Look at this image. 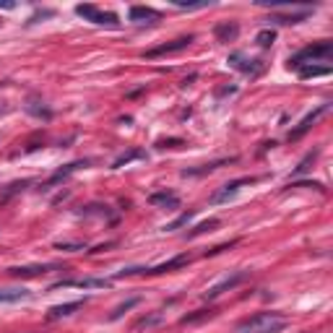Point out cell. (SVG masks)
I'll return each mask as SVG.
<instances>
[{"label": "cell", "instance_id": "obj_1", "mask_svg": "<svg viewBox=\"0 0 333 333\" xmlns=\"http://www.w3.org/2000/svg\"><path fill=\"white\" fill-rule=\"evenodd\" d=\"M289 325V320L281 312H258L239 323V333H279Z\"/></svg>", "mask_w": 333, "mask_h": 333}, {"label": "cell", "instance_id": "obj_2", "mask_svg": "<svg viewBox=\"0 0 333 333\" xmlns=\"http://www.w3.org/2000/svg\"><path fill=\"white\" fill-rule=\"evenodd\" d=\"M333 55V45L330 42H318V45H310L305 50H300L297 55L289 58V68H302L307 63H315V60H328Z\"/></svg>", "mask_w": 333, "mask_h": 333}, {"label": "cell", "instance_id": "obj_3", "mask_svg": "<svg viewBox=\"0 0 333 333\" xmlns=\"http://www.w3.org/2000/svg\"><path fill=\"white\" fill-rule=\"evenodd\" d=\"M247 276H250V271H234L232 276H224L219 284H214L211 289L206 291V294H203V300H206V302H214L216 297H221V294H224V291H232V289H237V286H239V284H242Z\"/></svg>", "mask_w": 333, "mask_h": 333}, {"label": "cell", "instance_id": "obj_4", "mask_svg": "<svg viewBox=\"0 0 333 333\" xmlns=\"http://www.w3.org/2000/svg\"><path fill=\"white\" fill-rule=\"evenodd\" d=\"M193 34H188V36H177V39H172V42H164V45H159V47H151V50H146L143 52V58H149V60H154V58H161V55H175V52H182V50H188L190 45H193Z\"/></svg>", "mask_w": 333, "mask_h": 333}, {"label": "cell", "instance_id": "obj_5", "mask_svg": "<svg viewBox=\"0 0 333 333\" xmlns=\"http://www.w3.org/2000/svg\"><path fill=\"white\" fill-rule=\"evenodd\" d=\"M325 112H328V104H320L318 109H312L310 115H305V117H302V122L297 125V128H294V131H289V141H297V138H302V136L312 128V125L318 122V117H320V115H325Z\"/></svg>", "mask_w": 333, "mask_h": 333}, {"label": "cell", "instance_id": "obj_6", "mask_svg": "<svg viewBox=\"0 0 333 333\" xmlns=\"http://www.w3.org/2000/svg\"><path fill=\"white\" fill-rule=\"evenodd\" d=\"M65 286H78V289H109L112 281H109V279H68V281H58L52 289H65Z\"/></svg>", "mask_w": 333, "mask_h": 333}, {"label": "cell", "instance_id": "obj_7", "mask_svg": "<svg viewBox=\"0 0 333 333\" xmlns=\"http://www.w3.org/2000/svg\"><path fill=\"white\" fill-rule=\"evenodd\" d=\"M258 177H239V180H232V182H227L219 193H214L211 195V203H224V200H229L232 195H237V190L242 188V185H253Z\"/></svg>", "mask_w": 333, "mask_h": 333}, {"label": "cell", "instance_id": "obj_8", "mask_svg": "<svg viewBox=\"0 0 333 333\" xmlns=\"http://www.w3.org/2000/svg\"><path fill=\"white\" fill-rule=\"evenodd\" d=\"M149 203L156 206V208H166V211H172V208L180 206V198L172 190H156V193L149 195Z\"/></svg>", "mask_w": 333, "mask_h": 333}, {"label": "cell", "instance_id": "obj_9", "mask_svg": "<svg viewBox=\"0 0 333 333\" xmlns=\"http://www.w3.org/2000/svg\"><path fill=\"white\" fill-rule=\"evenodd\" d=\"M50 268L55 266H45V263H31V266H13L8 268V273L13 279H34V276H42V273H47Z\"/></svg>", "mask_w": 333, "mask_h": 333}, {"label": "cell", "instance_id": "obj_10", "mask_svg": "<svg viewBox=\"0 0 333 333\" xmlns=\"http://www.w3.org/2000/svg\"><path fill=\"white\" fill-rule=\"evenodd\" d=\"M229 63H232V68H237V70H242V73H247V76L263 73V63H261V60H247V58H242V55H229Z\"/></svg>", "mask_w": 333, "mask_h": 333}, {"label": "cell", "instance_id": "obj_11", "mask_svg": "<svg viewBox=\"0 0 333 333\" xmlns=\"http://www.w3.org/2000/svg\"><path fill=\"white\" fill-rule=\"evenodd\" d=\"M188 263H190V255H177V258L166 261V263H161V266L143 268V273H146V276H159V273H170V271H177V268H182V266H188Z\"/></svg>", "mask_w": 333, "mask_h": 333}, {"label": "cell", "instance_id": "obj_12", "mask_svg": "<svg viewBox=\"0 0 333 333\" xmlns=\"http://www.w3.org/2000/svg\"><path fill=\"white\" fill-rule=\"evenodd\" d=\"M214 34L219 42H234L239 36V24L237 21H221L214 26Z\"/></svg>", "mask_w": 333, "mask_h": 333}, {"label": "cell", "instance_id": "obj_13", "mask_svg": "<svg viewBox=\"0 0 333 333\" xmlns=\"http://www.w3.org/2000/svg\"><path fill=\"white\" fill-rule=\"evenodd\" d=\"M128 18H131L133 24H151V21H156V18H159V11L146 8V6H133V8H131V13H128Z\"/></svg>", "mask_w": 333, "mask_h": 333}, {"label": "cell", "instance_id": "obj_14", "mask_svg": "<svg viewBox=\"0 0 333 333\" xmlns=\"http://www.w3.org/2000/svg\"><path fill=\"white\" fill-rule=\"evenodd\" d=\"M81 307H83V300L65 302V305H55V307H50L47 318H50V320H60V318H68V315H73V312H76V310H81Z\"/></svg>", "mask_w": 333, "mask_h": 333}, {"label": "cell", "instance_id": "obj_15", "mask_svg": "<svg viewBox=\"0 0 333 333\" xmlns=\"http://www.w3.org/2000/svg\"><path fill=\"white\" fill-rule=\"evenodd\" d=\"M232 161H237V159L232 156V159H219V161H211V164H203L198 170H182V177H200V175H208V172H214V170H219L224 164H232Z\"/></svg>", "mask_w": 333, "mask_h": 333}, {"label": "cell", "instance_id": "obj_16", "mask_svg": "<svg viewBox=\"0 0 333 333\" xmlns=\"http://www.w3.org/2000/svg\"><path fill=\"white\" fill-rule=\"evenodd\" d=\"M29 297V291L21 286V289H0V305H13V302H21Z\"/></svg>", "mask_w": 333, "mask_h": 333}, {"label": "cell", "instance_id": "obj_17", "mask_svg": "<svg viewBox=\"0 0 333 333\" xmlns=\"http://www.w3.org/2000/svg\"><path fill=\"white\" fill-rule=\"evenodd\" d=\"M138 159H146V151H143V149H131V151H125L122 156H117V159L112 161V170H120V166L131 164V161H138Z\"/></svg>", "mask_w": 333, "mask_h": 333}, {"label": "cell", "instance_id": "obj_18", "mask_svg": "<svg viewBox=\"0 0 333 333\" xmlns=\"http://www.w3.org/2000/svg\"><path fill=\"white\" fill-rule=\"evenodd\" d=\"M310 16V11H305V13H291V16H284V13H273L268 21H276V24H281V26H294V24H300V21H305Z\"/></svg>", "mask_w": 333, "mask_h": 333}, {"label": "cell", "instance_id": "obj_19", "mask_svg": "<svg viewBox=\"0 0 333 333\" xmlns=\"http://www.w3.org/2000/svg\"><path fill=\"white\" fill-rule=\"evenodd\" d=\"M219 219H208V221H200L195 229H190L188 232V239H195V237H200V234H206V232H214V229H219Z\"/></svg>", "mask_w": 333, "mask_h": 333}, {"label": "cell", "instance_id": "obj_20", "mask_svg": "<svg viewBox=\"0 0 333 333\" xmlns=\"http://www.w3.org/2000/svg\"><path fill=\"white\" fill-rule=\"evenodd\" d=\"M318 76H330V65H302L300 78H318Z\"/></svg>", "mask_w": 333, "mask_h": 333}, {"label": "cell", "instance_id": "obj_21", "mask_svg": "<svg viewBox=\"0 0 333 333\" xmlns=\"http://www.w3.org/2000/svg\"><path fill=\"white\" fill-rule=\"evenodd\" d=\"M26 112L34 115V117H42V120H52V109L45 107L42 102H29V104H26Z\"/></svg>", "mask_w": 333, "mask_h": 333}, {"label": "cell", "instance_id": "obj_22", "mask_svg": "<svg viewBox=\"0 0 333 333\" xmlns=\"http://www.w3.org/2000/svg\"><path fill=\"white\" fill-rule=\"evenodd\" d=\"M161 320H164V315H161V312H151V315H146V318H141V320L136 323V330H143V328L149 330V328L159 325Z\"/></svg>", "mask_w": 333, "mask_h": 333}, {"label": "cell", "instance_id": "obj_23", "mask_svg": "<svg viewBox=\"0 0 333 333\" xmlns=\"http://www.w3.org/2000/svg\"><path fill=\"white\" fill-rule=\"evenodd\" d=\"M208 318H214V310L208 307V310H195V312H188L182 315L180 323H200V320H208Z\"/></svg>", "mask_w": 333, "mask_h": 333}, {"label": "cell", "instance_id": "obj_24", "mask_svg": "<svg viewBox=\"0 0 333 333\" xmlns=\"http://www.w3.org/2000/svg\"><path fill=\"white\" fill-rule=\"evenodd\" d=\"M195 216V211H182L175 221H170V224H164V232H175V229H180V227H185L190 219Z\"/></svg>", "mask_w": 333, "mask_h": 333}, {"label": "cell", "instance_id": "obj_25", "mask_svg": "<svg viewBox=\"0 0 333 333\" xmlns=\"http://www.w3.org/2000/svg\"><path fill=\"white\" fill-rule=\"evenodd\" d=\"M138 302H141V300H138V297H133V300H128V302H122V305H117V307H115V312L109 315V320H117V318H122V315L128 312V310H133V307H136Z\"/></svg>", "mask_w": 333, "mask_h": 333}, {"label": "cell", "instance_id": "obj_26", "mask_svg": "<svg viewBox=\"0 0 333 333\" xmlns=\"http://www.w3.org/2000/svg\"><path fill=\"white\" fill-rule=\"evenodd\" d=\"M255 42H258L261 47H271L273 42H276V31H273V29H263V31H258Z\"/></svg>", "mask_w": 333, "mask_h": 333}, {"label": "cell", "instance_id": "obj_27", "mask_svg": "<svg viewBox=\"0 0 333 333\" xmlns=\"http://www.w3.org/2000/svg\"><path fill=\"white\" fill-rule=\"evenodd\" d=\"M29 182H31V180H21V182H13V185H8V190H6L3 195H0V203H6V200H8L11 195H16L18 190H24V188H26Z\"/></svg>", "mask_w": 333, "mask_h": 333}, {"label": "cell", "instance_id": "obj_28", "mask_svg": "<svg viewBox=\"0 0 333 333\" xmlns=\"http://www.w3.org/2000/svg\"><path fill=\"white\" fill-rule=\"evenodd\" d=\"M318 154H320V151H318V149H315V151H312V154H307V156H305V159H302V161H300V166H297V170H294V177H297V175H302V172H305V170H310V164H312V161H315V159H318Z\"/></svg>", "mask_w": 333, "mask_h": 333}, {"label": "cell", "instance_id": "obj_29", "mask_svg": "<svg viewBox=\"0 0 333 333\" xmlns=\"http://www.w3.org/2000/svg\"><path fill=\"white\" fill-rule=\"evenodd\" d=\"M76 13H78V16H83V18H89V21H94L99 11H97L94 6H76Z\"/></svg>", "mask_w": 333, "mask_h": 333}, {"label": "cell", "instance_id": "obj_30", "mask_svg": "<svg viewBox=\"0 0 333 333\" xmlns=\"http://www.w3.org/2000/svg\"><path fill=\"white\" fill-rule=\"evenodd\" d=\"M55 247H58V250H68V253H78V250H86V245H83V242H58Z\"/></svg>", "mask_w": 333, "mask_h": 333}, {"label": "cell", "instance_id": "obj_31", "mask_svg": "<svg viewBox=\"0 0 333 333\" xmlns=\"http://www.w3.org/2000/svg\"><path fill=\"white\" fill-rule=\"evenodd\" d=\"M94 24H107V26H115V24H117V16H115V13H109V11H107V13H102V11H99V13H97V18H94Z\"/></svg>", "mask_w": 333, "mask_h": 333}, {"label": "cell", "instance_id": "obj_32", "mask_svg": "<svg viewBox=\"0 0 333 333\" xmlns=\"http://www.w3.org/2000/svg\"><path fill=\"white\" fill-rule=\"evenodd\" d=\"M289 188H315V190H325V185L318 182V180H300V182H291Z\"/></svg>", "mask_w": 333, "mask_h": 333}, {"label": "cell", "instance_id": "obj_33", "mask_svg": "<svg viewBox=\"0 0 333 333\" xmlns=\"http://www.w3.org/2000/svg\"><path fill=\"white\" fill-rule=\"evenodd\" d=\"M234 245H237V239H232V242H227V245H216L214 250H208L206 255H219V253H224V250H232Z\"/></svg>", "mask_w": 333, "mask_h": 333}, {"label": "cell", "instance_id": "obj_34", "mask_svg": "<svg viewBox=\"0 0 333 333\" xmlns=\"http://www.w3.org/2000/svg\"><path fill=\"white\" fill-rule=\"evenodd\" d=\"M182 143H185L182 138H164V141H159L156 146H159V149H166V146H182Z\"/></svg>", "mask_w": 333, "mask_h": 333}]
</instances>
